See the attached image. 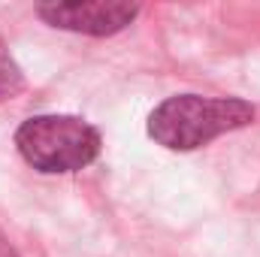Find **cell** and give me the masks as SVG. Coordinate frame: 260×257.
Here are the masks:
<instances>
[{"label":"cell","mask_w":260,"mask_h":257,"mask_svg":"<svg viewBox=\"0 0 260 257\" xmlns=\"http://www.w3.org/2000/svg\"><path fill=\"white\" fill-rule=\"evenodd\" d=\"M21 85H24V79H21V73H18L15 61H12V58L6 55V49L0 46V100L18 94Z\"/></svg>","instance_id":"obj_4"},{"label":"cell","mask_w":260,"mask_h":257,"mask_svg":"<svg viewBox=\"0 0 260 257\" xmlns=\"http://www.w3.org/2000/svg\"><path fill=\"white\" fill-rule=\"evenodd\" d=\"M37 15L58 30H73L85 37H112L133 24L139 6L115 0H52L40 3Z\"/></svg>","instance_id":"obj_3"},{"label":"cell","mask_w":260,"mask_h":257,"mask_svg":"<svg viewBox=\"0 0 260 257\" xmlns=\"http://www.w3.org/2000/svg\"><path fill=\"white\" fill-rule=\"evenodd\" d=\"M0 257H18L9 245H6V239H3V236H0Z\"/></svg>","instance_id":"obj_5"},{"label":"cell","mask_w":260,"mask_h":257,"mask_svg":"<svg viewBox=\"0 0 260 257\" xmlns=\"http://www.w3.org/2000/svg\"><path fill=\"white\" fill-rule=\"evenodd\" d=\"M100 130L79 115H34L15 130V148L37 173H79L100 154Z\"/></svg>","instance_id":"obj_2"},{"label":"cell","mask_w":260,"mask_h":257,"mask_svg":"<svg viewBox=\"0 0 260 257\" xmlns=\"http://www.w3.org/2000/svg\"><path fill=\"white\" fill-rule=\"evenodd\" d=\"M254 121V106L242 97L176 94L148 115V136L170 151H194L212 139L242 130Z\"/></svg>","instance_id":"obj_1"}]
</instances>
